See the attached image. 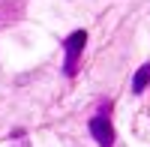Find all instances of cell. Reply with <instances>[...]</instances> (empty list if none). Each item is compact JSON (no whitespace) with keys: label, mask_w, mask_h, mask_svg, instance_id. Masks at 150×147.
I'll return each instance as SVG.
<instances>
[{"label":"cell","mask_w":150,"mask_h":147,"mask_svg":"<svg viewBox=\"0 0 150 147\" xmlns=\"http://www.w3.org/2000/svg\"><path fill=\"white\" fill-rule=\"evenodd\" d=\"M84 45H87V30H75V33H69L63 39V48H66V66H63V72L66 75H75V72H78V60H81Z\"/></svg>","instance_id":"1"},{"label":"cell","mask_w":150,"mask_h":147,"mask_svg":"<svg viewBox=\"0 0 150 147\" xmlns=\"http://www.w3.org/2000/svg\"><path fill=\"white\" fill-rule=\"evenodd\" d=\"M147 84H150V63H144L138 72H135V78H132V93H141Z\"/></svg>","instance_id":"3"},{"label":"cell","mask_w":150,"mask_h":147,"mask_svg":"<svg viewBox=\"0 0 150 147\" xmlns=\"http://www.w3.org/2000/svg\"><path fill=\"white\" fill-rule=\"evenodd\" d=\"M108 111H111V105H102V111L90 120V132H93V138H96L99 147H111L114 144V126H111V120H108Z\"/></svg>","instance_id":"2"},{"label":"cell","mask_w":150,"mask_h":147,"mask_svg":"<svg viewBox=\"0 0 150 147\" xmlns=\"http://www.w3.org/2000/svg\"><path fill=\"white\" fill-rule=\"evenodd\" d=\"M21 147H27V144H21Z\"/></svg>","instance_id":"4"}]
</instances>
